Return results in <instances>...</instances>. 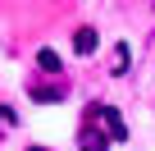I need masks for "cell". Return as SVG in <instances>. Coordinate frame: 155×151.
I'll return each instance as SVG.
<instances>
[{"label":"cell","mask_w":155,"mask_h":151,"mask_svg":"<svg viewBox=\"0 0 155 151\" xmlns=\"http://www.w3.org/2000/svg\"><path fill=\"white\" fill-rule=\"evenodd\" d=\"M110 142H114L110 133H96V128L87 124V128H82V137H78V151H105Z\"/></svg>","instance_id":"3957f363"},{"label":"cell","mask_w":155,"mask_h":151,"mask_svg":"<svg viewBox=\"0 0 155 151\" xmlns=\"http://www.w3.org/2000/svg\"><path fill=\"white\" fill-rule=\"evenodd\" d=\"M28 151H46V146H28Z\"/></svg>","instance_id":"52a82bcc"},{"label":"cell","mask_w":155,"mask_h":151,"mask_svg":"<svg viewBox=\"0 0 155 151\" xmlns=\"http://www.w3.org/2000/svg\"><path fill=\"white\" fill-rule=\"evenodd\" d=\"M96 119L105 124V133H110L114 142H123V137H128V124H123V115H119L114 105H101V110H96Z\"/></svg>","instance_id":"6da1fadb"},{"label":"cell","mask_w":155,"mask_h":151,"mask_svg":"<svg viewBox=\"0 0 155 151\" xmlns=\"http://www.w3.org/2000/svg\"><path fill=\"white\" fill-rule=\"evenodd\" d=\"M96 41H101V37H96L91 28H82V32L73 37V50H78V55H91V50H96Z\"/></svg>","instance_id":"277c9868"},{"label":"cell","mask_w":155,"mask_h":151,"mask_svg":"<svg viewBox=\"0 0 155 151\" xmlns=\"http://www.w3.org/2000/svg\"><path fill=\"white\" fill-rule=\"evenodd\" d=\"M9 124H14V110H9V105H0V128H9Z\"/></svg>","instance_id":"8992f818"},{"label":"cell","mask_w":155,"mask_h":151,"mask_svg":"<svg viewBox=\"0 0 155 151\" xmlns=\"http://www.w3.org/2000/svg\"><path fill=\"white\" fill-rule=\"evenodd\" d=\"M28 96L46 105V101H64V96H68V87H64V83H32V87H28Z\"/></svg>","instance_id":"7a4b0ae2"},{"label":"cell","mask_w":155,"mask_h":151,"mask_svg":"<svg viewBox=\"0 0 155 151\" xmlns=\"http://www.w3.org/2000/svg\"><path fill=\"white\" fill-rule=\"evenodd\" d=\"M37 64H41L46 73H59V50H50V46H46V50L37 55Z\"/></svg>","instance_id":"5b68a950"}]
</instances>
